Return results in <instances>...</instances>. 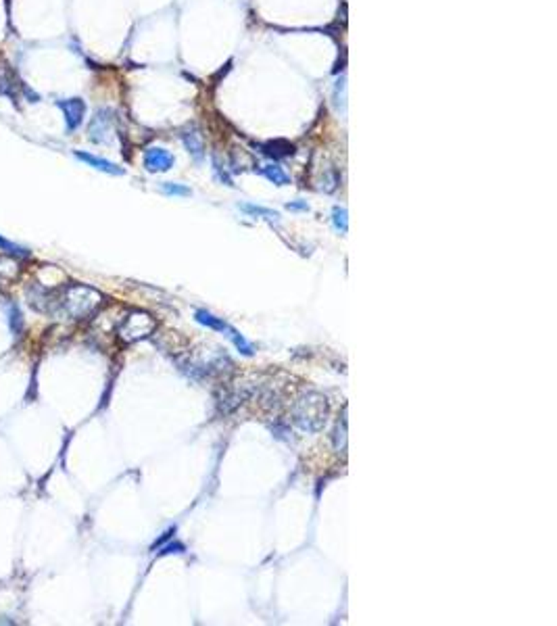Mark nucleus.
<instances>
[{"mask_svg": "<svg viewBox=\"0 0 557 626\" xmlns=\"http://www.w3.org/2000/svg\"><path fill=\"white\" fill-rule=\"evenodd\" d=\"M9 326H11L15 336L21 334V330H23V315H21V309L15 303L9 305Z\"/></svg>", "mask_w": 557, "mask_h": 626, "instance_id": "obj_14", "label": "nucleus"}, {"mask_svg": "<svg viewBox=\"0 0 557 626\" xmlns=\"http://www.w3.org/2000/svg\"><path fill=\"white\" fill-rule=\"evenodd\" d=\"M21 92L26 94V98H28L30 102H40V94H38V92H34V90H30L26 84H21Z\"/></svg>", "mask_w": 557, "mask_h": 626, "instance_id": "obj_19", "label": "nucleus"}, {"mask_svg": "<svg viewBox=\"0 0 557 626\" xmlns=\"http://www.w3.org/2000/svg\"><path fill=\"white\" fill-rule=\"evenodd\" d=\"M19 276V264L13 257H0V286H11Z\"/></svg>", "mask_w": 557, "mask_h": 626, "instance_id": "obj_8", "label": "nucleus"}, {"mask_svg": "<svg viewBox=\"0 0 557 626\" xmlns=\"http://www.w3.org/2000/svg\"><path fill=\"white\" fill-rule=\"evenodd\" d=\"M292 422L303 432H319L328 420V401L319 393H303L292 405Z\"/></svg>", "mask_w": 557, "mask_h": 626, "instance_id": "obj_2", "label": "nucleus"}, {"mask_svg": "<svg viewBox=\"0 0 557 626\" xmlns=\"http://www.w3.org/2000/svg\"><path fill=\"white\" fill-rule=\"evenodd\" d=\"M194 317H196L198 324H202V326H207V328H211V330H217V332H224L226 336H228L230 330H232V326H230L228 322H224L221 317H215L213 313H209V311H205V309H198V311L194 313Z\"/></svg>", "mask_w": 557, "mask_h": 626, "instance_id": "obj_9", "label": "nucleus"}, {"mask_svg": "<svg viewBox=\"0 0 557 626\" xmlns=\"http://www.w3.org/2000/svg\"><path fill=\"white\" fill-rule=\"evenodd\" d=\"M104 297L86 284H65L61 288H53L50 293V309L48 315H59L67 320H84L98 311Z\"/></svg>", "mask_w": 557, "mask_h": 626, "instance_id": "obj_1", "label": "nucleus"}, {"mask_svg": "<svg viewBox=\"0 0 557 626\" xmlns=\"http://www.w3.org/2000/svg\"><path fill=\"white\" fill-rule=\"evenodd\" d=\"M332 221H334V228H337L339 232H347V228H349V223H347V209L345 207H334Z\"/></svg>", "mask_w": 557, "mask_h": 626, "instance_id": "obj_16", "label": "nucleus"}, {"mask_svg": "<svg viewBox=\"0 0 557 626\" xmlns=\"http://www.w3.org/2000/svg\"><path fill=\"white\" fill-rule=\"evenodd\" d=\"M57 107L63 111V117H65V125H67V132H75L79 125L84 123V117H86V102L82 98H63V100H57Z\"/></svg>", "mask_w": 557, "mask_h": 626, "instance_id": "obj_4", "label": "nucleus"}, {"mask_svg": "<svg viewBox=\"0 0 557 626\" xmlns=\"http://www.w3.org/2000/svg\"><path fill=\"white\" fill-rule=\"evenodd\" d=\"M75 157H77L79 161L88 163L90 167H94V169H98V172H104V174H111V176H124V174H126L124 167H120V165H115V163H111V161H106V159H102V157L90 155V153L75 151Z\"/></svg>", "mask_w": 557, "mask_h": 626, "instance_id": "obj_7", "label": "nucleus"}, {"mask_svg": "<svg viewBox=\"0 0 557 626\" xmlns=\"http://www.w3.org/2000/svg\"><path fill=\"white\" fill-rule=\"evenodd\" d=\"M261 174H263L272 184H276V186H286V184H290V178L286 176V172H284L280 165H267V167L261 169Z\"/></svg>", "mask_w": 557, "mask_h": 626, "instance_id": "obj_13", "label": "nucleus"}, {"mask_svg": "<svg viewBox=\"0 0 557 626\" xmlns=\"http://www.w3.org/2000/svg\"><path fill=\"white\" fill-rule=\"evenodd\" d=\"M0 250H3V253H7V255H11V257H15V259H28L30 257V250L26 246H19V244L7 240L3 236H0Z\"/></svg>", "mask_w": 557, "mask_h": 626, "instance_id": "obj_12", "label": "nucleus"}, {"mask_svg": "<svg viewBox=\"0 0 557 626\" xmlns=\"http://www.w3.org/2000/svg\"><path fill=\"white\" fill-rule=\"evenodd\" d=\"M176 159L169 151L161 149V147H151L144 151V167L151 174H163L169 172L173 167Z\"/></svg>", "mask_w": 557, "mask_h": 626, "instance_id": "obj_6", "label": "nucleus"}, {"mask_svg": "<svg viewBox=\"0 0 557 626\" xmlns=\"http://www.w3.org/2000/svg\"><path fill=\"white\" fill-rule=\"evenodd\" d=\"M334 447L339 451L347 449V420L345 418L337 424V430H334Z\"/></svg>", "mask_w": 557, "mask_h": 626, "instance_id": "obj_15", "label": "nucleus"}, {"mask_svg": "<svg viewBox=\"0 0 557 626\" xmlns=\"http://www.w3.org/2000/svg\"><path fill=\"white\" fill-rule=\"evenodd\" d=\"M288 209H305L307 211L309 207L305 203H288Z\"/></svg>", "mask_w": 557, "mask_h": 626, "instance_id": "obj_20", "label": "nucleus"}, {"mask_svg": "<svg viewBox=\"0 0 557 626\" xmlns=\"http://www.w3.org/2000/svg\"><path fill=\"white\" fill-rule=\"evenodd\" d=\"M161 188H163V192L169 194V196H190V188H186V186H182V184L165 182Z\"/></svg>", "mask_w": 557, "mask_h": 626, "instance_id": "obj_17", "label": "nucleus"}, {"mask_svg": "<svg viewBox=\"0 0 557 626\" xmlns=\"http://www.w3.org/2000/svg\"><path fill=\"white\" fill-rule=\"evenodd\" d=\"M157 328V322L144 311H130L117 328V334L124 342H138L149 338Z\"/></svg>", "mask_w": 557, "mask_h": 626, "instance_id": "obj_3", "label": "nucleus"}, {"mask_svg": "<svg viewBox=\"0 0 557 626\" xmlns=\"http://www.w3.org/2000/svg\"><path fill=\"white\" fill-rule=\"evenodd\" d=\"M240 209L251 213V215H263L265 219H278L280 217L276 211H270V209H263V207H257V205H240Z\"/></svg>", "mask_w": 557, "mask_h": 626, "instance_id": "obj_18", "label": "nucleus"}, {"mask_svg": "<svg viewBox=\"0 0 557 626\" xmlns=\"http://www.w3.org/2000/svg\"><path fill=\"white\" fill-rule=\"evenodd\" d=\"M182 140H184L188 153L194 157V161H202V157H205V147H202L200 134H198L196 130H188V132L182 134Z\"/></svg>", "mask_w": 557, "mask_h": 626, "instance_id": "obj_11", "label": "nucleus"}, {"mask_svg": "<svg viewBox=\"0 0 557 626\" xmlns=\"http://www.w3.org/2000/svg\"><path fill=\"white\" fill-rule=\"evenodd\" d=\"M111 123H113V111L111 109H98L94 117L90 119L88 125V138L96 145L106 142V134L111 130Z\"/></svg>", "mask_w": 557, "mask_h": 626, "instance_id": "obj_5", "label": "nucleus"}, {"mask_svg": "<svg viewBox=\"0 0 557 626\" xmlns=\"http://www.w3.org/2000/svg\"><path fill=\"white\" fill-rule=\"evenodd\" d=\"M15 90H17V80L13 71L5 63H0V96H9L15 100L17 98Z\"/></svg>", "mask_w": 557, "mask_h": 626, "instance_id": "obj_10", "label": "nucleus"}]
</instances>
